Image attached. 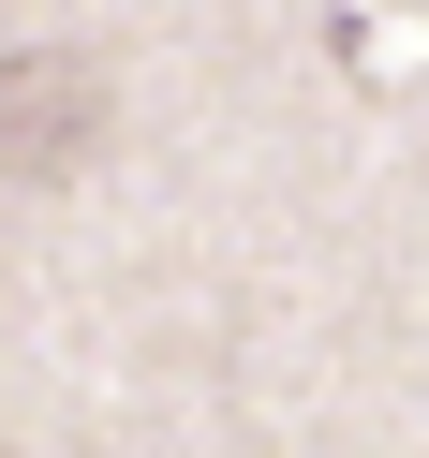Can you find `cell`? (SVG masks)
Here are the masks:
<instances>
[{
  "label": "cell",
  "mask_w": 429,
  "mask_h": 458,
  "mask_svg": "<svg viewBox=\"0 0 429 458\" xmlns=\"http://www.w3.org/2000/svg\"><path fill=\"white\" fill-rule=\"evenodd\" d=\"M104 119H119L104 45H15V60H0V178H15V192L90 178V163H104Z\"/></svg>",
  "instance_id": "cell-1"
}]
</instances>
